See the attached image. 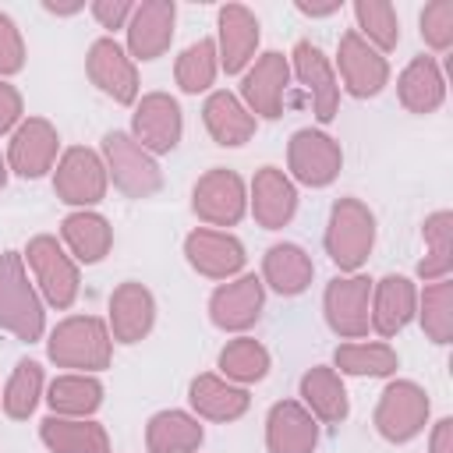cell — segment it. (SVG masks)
<instances>
[{
  "instance_id": "obj_14",
  "label": "cell",
  "mask_w": 453,
  "mask_h": 453,
  "mask_svg": "<svg viewBox=\"0 0 453 453\" xmlns=\"http://www.w3.org/2000/svg\"><path fill=\"white\" fill-rule=\"evenodd\" d=\"M88 78L99 92H106L113 103H134L138 99V71L131 64V57L113 42V39H96L88 50Z\"/></svg>"
},
{
  "instance_id": "obj_4",
  "label": "cell",
  "mask_w": 453,
  "mask_h": 453,
  "mask_svg": "<svg viewBox=\"0 0 453 453\" xmlns=\"http://www.w3.org/2000/svg\"><path fill=\"white\" fill-rule=\"evenodd\" d=\"M103 152H106V170L117 184V191H124L127 198H152L163 188V173L156 166V159L124 131H110L103 138Z\"/></svg>"
},
{
  "instance_id": "obj_38",
  "label": "cell",
  "mask_w": 453,
  "mask_h": 453,
  "mask_svg": "<svg viewBox=\"0 0 453 453\" xmlns=\"http://www.w3.org/2000/svg\"><path fill=\"white\" fill-rule=\"evenodd\" d=\"M354 14H357V35L365 42H375L379 50H393L400 42V21H396V11L393 4H382V0H357L354 4Z\"/></svg>"
},
{
  "instance_id": "obj_10",
  "label": "cell",
  "mask_w": 453,
  "mask_h": 453,
  "mask_svg": "<svg viewBox=\"0 0 453 453\" xmlns=\"http://www.w3.org/2000/svg\"><path fill=\"white\" fill-rule=\"evenodd\" d=\"M368 297H372V280L368 276H336L326 287V322L336 336L343 340H361L368 333Z\"/></svg>"
},
{
  "instance_id": "obj_33",
  "label": "cell",
  "mask_w": 453,
  "mask_h": 453,
  "mask_svg": "<svg viewBox=\"0 0 453 453\" xmlns=\"http://www.w3.org/2000/svg\"><path fill=\"white\" fill-rule=\"evenodd\" d=\"M46 400L60 418H88L103 403V386L92 375H60L50 382Z\"/></svg>"
},
{
  "instance_id": "obj_36",
  "label": "cell",
  "mask_w": 453,
  "mask_h": 453,
  "mask_svg": "<svg viewBox=\"0 0 453 453\" xmlns=\"http://www.w3.org/2000/svg\"><path fill=\"white\" fill-rule=\"evenodd\" d=\"M39 396H42V368H39V361L21 357L14 365V372H11V379H7V389H4V411H7V418L25 421L35 411Z\"/></svg>"
},
{
  "instance_id": "obj_45",
  "label": "cell",
  "mask_w": 453,
  "mask_h": 453,
  "mask_svg": "<svg viewBox=\"0 0 453 453\" xmlns=\"http://www.w3.org/2000/svg\"><path fill=\"white\" fill-rule=\"evenodd\" d=\"M432 453H453V421L442 418L432 432Z\"/></svg>"
},
{
  "instance_id": "obj_2",
  "label": "cell",
  "mask_w": 453,
  "mask_h": 453,
  "mask_svg": "<svg viewBox=\"0 0 453 453\" xmlns=\"http://www.w3.org/2000/svg\"><path fill=\"white\" fill-rule=\"evenodd\" d=\"M0 329L14 333L25 343H35L42 336V304L18 251L0 255Z\"/></svg>"
},
{
  "instance_id": "obj_9",
  "label": "cell",
  "mask_w": 453,
  "mask_h": 453,
  "mask_svg": "<svg viewBox=\"0 0 453 453\" xmlns=\"http://www.w3.org/2000/svg\"><path fill=\"white\" fill-rule=\"evenodd\" d=\"M131 138L145 149V152H170L180 142L184 131V117L173 96L166 92H149L142 96V103L131 113Z\"/></svg>"
},
{
  "instance_id": "obj_42",
  "label": "cell",
  "mask_w": 453,
  "mask_h": 453,
  "mask_svg": "<svg viewBox=\"0 0 453 453\" xmlns=\"http://www.w3.org/2000/svg\"><path fill=\"white\" fill-rule=\"evenodd\" d=\"M25 67V42L21 32L7 14H0V74H18Z\"/></svg>"
},
{
  "instance_id": "obj_29",
  "label": "cell",
  "mask_w": 453,
  "mask_h": 453,
  "mask_svg": "<svg viewBox=\"0 0 453 453\" xmlns=\"http://www.w3.org/2000/svg\"><path fill=\"white\" fill-rule=\"evenodd\" d=\"M301 400L308 403V414L319 418V421H329V425H340L350 411L347 403V389L340 382V375L326 365H315L301 375Z\"/></svg>"
},
{
  "instance_id": "obj_44",
  "label": "cell",
  "mask_w": 453,
  "mask_h": 453,
  "mask_svg": "<svg viewBox=\"0 0 453 453\" xmlns=\"http://www.w3.org/2000/svg\"><path fill=\"white\" fill-rule=\"evenodd\" d=\"M131 11H134V7H131L127 0H96V4H92V14L99 18L103 28H120V25L131 18Z\"/></svg>"
},
{
  "instance_id": "obj_1",
  "label": "cell",
  "mask_w": 453,
  "mask_h": 453,
  "mask_svg": "<svg viewBox=\"0 0 453 453\" xmlns=\"http://www.w3.org/2000/svg\"><path fill=\"white\" fill-rule=\"evenodd\" d=\"M375 244V216L361 198H340L326 226V255L340 273H357Z\"/></svg>"
},
{
  "instance_id": "obj_13",
  "label": "cell",
  "mask_w": 453,
  "mask_h": 453,
  "mask_svg": "<svg viewBox=\"0 0 453 453\" xmlns=\"http://www.w3.org/2000/svg\"><path fill=\"white\" fill-rule=\"evenodd\" d=\"M336 60H340V74H343V85H347L350 96L368 99V96H379V92H382V85H386V78H389L386 57H382L372 42H365L354 28L343 32Z\"/></svg>"
},
{
  "instance_id": "obj_18",
  "label": "cell",
  "mask_w": 453,
  "mask_h": 453,
  "mask_svg": "<svg viewBox=\"0 0 453 453\" xmlns=\"http://www.w3.org/2000/svg\"><path fill=\"white\" fill-rule=\"evenodd\" d=\"M57 131L50 120L42 117H28L25 124L14 127V138H11V166L14 173H21L25 180H35L42 177L46 170H53V159H57Z\"/></svg>"
},
{
  "instance_id": "obj_40",
  "label": "cell",
  "mask_w": 453,
  "mask_h": 453,
  "mask_svg": "<svg viewBox=\"0 0 453 453\" xmlns=\"http://www.w3.org/2000/svg\"><path fill=\"white\" fill-rule=\"evenodd\" d=\"M453 283L449 280H435L425 294H421V326L432 336V343H449L453 333Z\"/></svg>"
},
{
  "instance_id": "obj_39",
  "label": "cell",
  "mask_w": 453,
  "mask_h": 453,
  "mask_svg": "<svg viewBox=\"0 0 453 453\" xmlns=\"http://www.w3.org/2000/svg\"><path fill=\"white\" fill-rule=\"evenodd\" d=\"M216 67H219L216 42L212 39H198L177 57V85L184 92H205L212 85V78H216Z\"/></svg>"
},
{
  "instance_id": "obj_8",
  "label": "cell",
  "mask_w": 453,
  "mask_h": 453,
  "mask_svg": "<svg viewBox=\"0 0 453 453\" xmlns=\"http://www.w3.org/2000/svg\"><path fill=\"white\" fill-rule=\"evenodd\" d=\"M53 191L67 205H96L106 195V163L92 149H67L53 173Z\"/></svg>"
},
{
  "instance_id": "obj_26",
  "label": "cell",
  "mask_w": 453,
  "mask_h": 453,
  "mask_svg": "<svg viewBox=\"0 0 453 453\" xmlns=\"http://www.w3.org/2000/svg\"><path fill=\"white\" fill-rule=\"evenodd\" d=\"M375 304H372V315L368 322L375 326L379 336H396L411 319H414V304H418V294L411 287L407 276H382L375 287Z\"/></svg>"
},
{
  "instance_id": "obj_17",
  "label": "cell",
  "mask_w": 453,
  "mask_h": 453,
  "mask_svg": "<svg viewBox=\"0 0 453 453\" xmlns=\"http://www.w3.org/2000/svg\"><path fill=\"white\" fill-rule=\"evenodd\" d=\"M319 442V425L297 400H280L265 418V446L269 453H311Z\"/></svg>"
},
{
  "instance_id": "obj_5",
  "label": "cell",
  "mask_w": 453,
  "mask_h": 453,
  "mask_svg": "<svg viewBox=\"0 0 453 453\" xmlns=\"http://www.w3.org/2000/svg\"><path fill=\"white\" fill-rule=\"evenodd\" d=\"M25 258L42 287V297L53 304V308H71L74 297H78V265L74 258L57 244V237L50 234H39L28 241L25 248Z\"/></svg>"
},
{
  "instance_id": "obj_28",
  "label": "cell",
  "mask_w": 453,
  "mask_h": 453,
  "mask_svg": "<svg viewBox=\"0 0 453 453\" xmlns=\"http://www.w3.org/2000/svg\"><path fill=\"white\" fill-rule=\"evenodd\" d=\"M39 439L53 449V453H110V439L106 428L85 418H60L50 414L39 425Z\"/></svg>"
},
{
  "instance_id": "obj_12",
  "label": "cell",
  "mask_w": 453,
  "mask_h": 453,
  "mask_svg": "<svg viewBox=\"0 0 453 453\" xmlns=\"http://www.w3.org/2000/svg\"><path fill=\"white\" fill-rule=\"evenodd\" d=\"M287 159H290V173L308 184V188H326L336 180L340 173V145L322 134V131H311V127H301L294 138H290V149H287Z\"/></svg>"
},
{
  "instance_id": "obj_46",
  "label": "cell",
  "mask_w": 453,
  "mask_h": 453,
  "mask_svg": "<svg viewBox=\"0 0 453 453\" xmlns=\"http://www.w3.org/2000/svg\"><path fill=\"white\" fill-rule=\"evenodd\" d=\"M297 11H301V14H311V18H322V14L340 11V4H336V0H333V4H308V0H297Z\"/></svg>"
},
{
  "instance_id": "obj_43",
  "label": "cell",
  "mask_w": 453,
  "mask_h": 453,
  "mask_svg": "<svg viewBox=\"0 0 453 453\" xmlns=\"http://www.w3.org/2000/svg\"><path fill=\"white\" fill-rule=\"evenodd\" d=\"M18 120H21V96H18L14 85L0 81V134L14 131Z\"/></svg>"
},
{
  "instance_id": "obj_7",
  "label": "cell",
  "mask_w": 453,
  "mask_h": 453,
  "mask_svg": "<svg viewBox=\"0 0 453 453\" xmlns=\"http://www.w3.org/2000/svg\"><path fill=\"white\" fill-rule=\"evenodd\" d=\"M244 205H248L244 180L226 166H212L209 173H202L191 195L195 216L209 226H234L244 216Z\"/></svg>"
},
{
  "instance_id": "obj_32",
  "label": "cell",
  "mask_w": 453,
  "mask_h": 453,
  "mask_svg": "<svg viewBox=\"0 0 453 453\" xmlns=\"http://www.w3.org/2000/svg\"><path fill=\"white\" fill-rule=\"evenodd\" d=\"M442 74L432 57H414L400 74V103L411 113H432L442 103Z\"/></svg>"
},
{
  "instance_id": "obj_3",
  "label": "cell",
  "mask_w": 453,
  "mask_h": 453,
  "mask_svg": "<svg viewBox=\"0 0 453 453\" xmlns=\"http://www.w3.org/2000/svg\"><path fill=\"white\" fill-rule=\"evenodd\" d=\"M110 354H113V340H110L106 326L92 315L64 319L50 336V357L60 368L99 372L110 365Z\"/></svg>"
},
{
  "instance_id": "obj_25",
  "label": "cell",
  "mask_w": 453,
  "mask_h": 453,
  "mask_svg": "<svg viewBox=\"0 0 453 453\" xmlns=\"http://www.w3.org/2000/svg\"><path fill=\"white\" fill-rule=\"evenodd\" d=\"M311 276H315V265H311V258L301 244H290V241L273 244L262 258V283H269L283 297L304 294Z\"/></svg>"
},
{
  "instance_id": "obj_20",
  "label": "cell",
  "mask_w": 453,
  "mask_h": 453,
  "mask_svg": "<svg viewBox=\"0 0 453 453\" xmlns=\"http://www.w3.org/2000/svg\"><path fill=\"white\" fill-rule=\"evenodd\" d=\"M294 71L315 103V117L322 124H329L336 117V106H340V85H336V74H333L326 53L319 46H311L308 39H301L294 46Z\"/></svg>"
},
{
  "instance_id": "obj_6",
  "label": "cell",
  "mask_w": 453,
  "mask_h": 453,
  "mask_svg": "<svg viewBox=\"0 0 453 453\" xmlns=\"http://www.w3.org/2000/svg\"><path fill=\"white\" fill-rule=\"evenodd\" d=\"M428 418V393L418 382H389L375 407V428L386 442H407L425 428Z\"/></svg>"
},
{
  "instance_id": "obj_41",
  "label": "cell",
  "mask_w": 453,
  "mask_h": 453,
  "mask_svg": "<svg viewBox=\"0 0 453 453\" xmlns=\"http://www.w3.org/2000/svg\"><path fill=\"white\" fill-rule=\"evenodd\" d=\"M421 39L432 50H446L453 42V4L449 0H435L421 11Z\"/></svg>"
},
{
  "instance_id": "obj_21",
  "label": "cell",
  "mask_w": 453,
  "mask_h": 453,
  "mask_svg": "<svg viewBox=\"0 0 453 453\" xmlns=\"http://www.w3.org/2000/svg\"><path fill=\"white\" fill-rule=\"evenodd\" d=\"M255 46H258V21L248 7L241 4H226L219 11V67L226 74H241L251 57H255Z\"/></svg>"
},
{
  "instance_id": "obj_34",
  "label": "cell",
  "mask_w": 453,
  "mask_h": 453,
  "mask_svg": "<svg viewBox=\"0 0 453 453\" xmlns=\"http://www.w3.org/2000/svg\"><path fill=\"white\" fill-rule=\"evenodd\" d=\"M336 368L347 375H393L400 357L389 343H365V340H350L336 347Z\"/></svg>"
},
{
  "instance_id": "obj_16",
  "label": "cell",
  "mask_w": 453,
  "mask_h": 453,
  "mask_svg": "<svg viewBox=\"0 0 453 453\" xmlns=\"http://www.w3.org/2000/svg\"><path fill=\"white\" fill-rule=\"evenodd\" d=\"M287 78H290V64L283 53H262L255 60V67L244 74L241 81V96L248 103V110H255L258 117L276 120L283 113V92H287Z\"/></svg>"
},
{
  "instance_id": "obj_15",
  "label": "cell",
  "mask_w": 453,
  "mask_h": 453,
  "mask_svg": "<svg viewBox=\"0 0 453 453\" xmlns=\"http://www.w3.org/2000/svg\"><path fill=\"white\" fill-rule=\"evenodd\" d=\"M184 255H188L191 269L209 280H226L244 269V244L223 230H205V226L191 230L184 237Z\"/></svg>"
},
{
  "instance_id": "obj_30",
  "label": "cell",
  "mask_w": 453,
  "mask_h": 453,
  "mask_svg": "<svg viewBox=\"0 0 453 453\" xmlns=\"http://www.w3.org/2000/svg\"><path fill=\"white\" fill-rule=\"evenodd\" d=\"M60 234H64V244L71 248V255H74L78 262H85V265L103 262V255H106L110 244H113L110 223H106L99 212H88V209L71 212V216L60 223Z\"/></svg>"
},
{
  "instance_id": "obj_22",
  "label": "cell",
  "mask_w": 453,
  "mask_h": 453,
  "mask_svg": "<svg viewBox=\"0 0 453 453\" xmlns=\"http://www.w3.org/2000/svg\"><path fill=\"white\" fill-rule=\"evenodd\" d=\"M173 39V4L170 0H145L131 11L127 25V46L138 60H156L166 53Z\"/></svg>"
},
{
  "instance_id": "obj_31",
  "label": "cell",
  "mask_w": 453,
  "mask_h": 453,
  "mask_svg": "<svg viewBox=\"0 0 453 453\" xmlns=\"http://www.w3.org/2000/svg\"><path fill=\"white\" fill-rule=\"evenodd\" d=\"M149 453H195L202 446V425L184 411H159L145 428Z\"/></svg>"
},
{
  "instance_id": "obj_19",
  "label": "cell",
  "mask_w": 453,
  "mask_h": 453,
  "mask_svg": "<svg viewBox=\"0 0 453 453\" xmlns=\"http://www.w3.org/2000/svg\"><path fill=\"white\" fill-rule=\"evenodd\" d=\"M251 212L258 219V226L265 230H280L294 219L297 212V191L290 184V177L280 166H262L251 180Z\"/></svg>"
},
{
  "instance_id": "obj_27",
  "label": "cell",
  "mask_w": 453,
  "mask_h": 453,
  "mask_svg": "<svg viewBox=\"0 0 453 453\" xmlns=\"http://www.w3.org/2000/svg\"><path fill=\"white\" fill-rule=\"evenodd\" d=\"M188 400L209 421H237L251 403V396L241 386H234L219 375H195L188 386Z\"/></svg>"
},
{
  "instance_id": "obj_37",
  "label": "cell",
  "mask_w": 453,
  "mask_h": 453,
  "mask_svg": "<svg viewBox=\"0 0 453 453\" xmlns=\"http://www.w3.org/2000/svg\"><path fill=\"white\" fill-rule=\"evenodd\" d=\"M453 216L442 209V212H432L428 219H425V226H421V234H425V244H428V255L418 262V276L421 280H446V273H449V251H453V241H449V234H453Z\"/></svg>"
},
{
  "instance_id": "obj_35",
  "label": "cell",
  "mask_w": 453,
  "mask_h": 453,
  "mask_svg": "<svg viewBox=\"0 0 453 453\" xmlns=\"http://www.w3.org/2000/svg\"><path fill=\"white\" fill-rule=\"evenodd\" d=\"M219 372L226 382H258L269 372V350L251 336H237L219 350Z\"/></svg>"
},
{
  "instance_id": "obj_24",
  "label": "cell",
  "mask_w": 453,
  "mask_h": 453,
  "mask_svg": "<svg viewBox=\"0 0 453 453\" xmlns=\"http://www.w3.org/2000/svg\"><path fill=\"white\" fill-rule=\"evenodd\" d=\"M202 120L212 142L226 149H237L255 134V113L234 92H212L202 106Z\"/></svg>"
},
{
  "instance_id": "obj_11",
  "label": "cell",
  "mask_w": 453,
  "mask_h": 453,
  "mask_svg": "<svg viewBox=\"0 0 453 453\" xmlns=\"http://www.w3.org/2000/svg\"><path fill=\"white\" fill-rule=\"evenodd\" d=\"M265 304V283L258 276H237L234 283H223L209 297V319L223 333H241L258 322Z\"/></svg>"
},
{
  "instance_id": "obj_47",
  "label": "cell",
  "mask_w": 453,
  "mask_h": 453,
  "mask_svg": "<svg viewBox=\"0 0 453 453\" xmlns=\"http://www.w3.org/2000/svg\"><path fill=\"white\" fill-rule=\"evenodd\" d=\"M4 180H7V166H4V159H0V188H4Z\"/></svg>"
},
{
  "instance_id": "obj_23",
  "label": "cell",
  "mask_w": 453,
  "mask_h": 453,
  "mask_svg": "<svg viewBox=\"0 0 453 453\" xmlns=\"http://www.w3.org/2000/svg\"><path fill=\"white\" fill-rule=\"evenodd\" d=\"M152 322H156V301H152V294L142 283H134V280L120 283L113 290V297H110V329H113V340L138 343L142 336H149Z\"/></svg>"
}]
</instances>
